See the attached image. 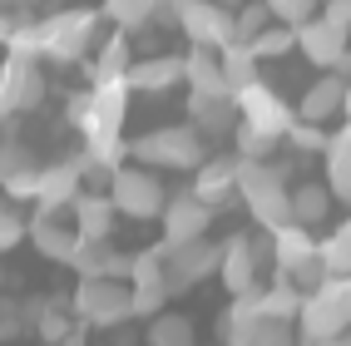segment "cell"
<instances>
[{
	"label": "cell",
	"mask_w": 351,
	"mask_h": 346,
	"mask_svg": "<svg viewBox=\"0 0 351 346\" xmlns=\"http://www.w3.org/2000/svg\"><path fill=\"white\" fill-rule=\"evenodd\" d=\"M267 25H272L267 5H263V0H247V5L232 10V45H252V40L263 35Z\"/></svg>",
	"instance_id": "cell-31"
},
{
	"label": "cell",
	"mask_w": 351,
	"mask_h": 346,
	"mask_svg": "<svg viewBox=\"0 0 351 346\" xmlns=\"http://www.w3.org/2000/svg\"><path fill=\"white\" fill-rule=\"evenodd\" d=\"M277 346H292V341H277Z\"/></svg>",
	"instance_id": "cell-48"
},
{
	"label": "cell",
	"mask_w": 351,
	"mask_h": 346,
	"mask_svg": "<svg viewBox=\"0 0 351 346\" xmlns=\"http://www.w3.org/2000/svg\"><path fill=\"white\" fill-rule=\"evenodd\" d=\"M129 297H134V317H158L173 292H169V282H149V287H129Z\"/></svg>",
	"instance_id": "cell-35"
},
{
	"label": "cell",
	"mask_w": 351,
	"mask_h": 346,
	"mask_svg": "<svg viewBox=\"0 0 351 346\" xmlns=\"http://www.w3.org/2000/svg\"><path fill=\"white\" fill-rule=\"evenodd\" d=\"M341 104H346V79L332 69V75H322V79L307 89V95H302L297 119H302V124H326L332 114H341Z\"/></svg>",
	"instance_id": "cell-16"
},
{
	"label": "cell",
	"mask_w": 351,
	"mask_h": 346,
	"mask_svg": "<svg viewBox=\"0 0 351 346\" xmlns=\"http://www.w3.org/2000/svg\"><path fill=\"white\" fill-rule=\"evenodd\" d=\"M10 30H15V20H10L5 10H0V45H5V40H10Z\"/></svg>",
	"instance_id": "cell-42"
},
{
	"label": "cell",
	"mask_w": 351,
	"mask_h": 346,
	"mask_svg": "<svg viewBox=\"0 0 351 346\" xmlns=\"http://www.w3.org/2000/svg\"><path fill=\"white\" fill-rule=\"evenodd\" d=\"M263 5H267V15L272 20H282V25H307V20L317 15V5H322V0H263Z\"/></svg>",
	"instance_id": "cell-33"
},
{
	"label": "cell",
	"mask_w": 351,
	"mask_h": 346,
	"mask_svg": "<svg viewBox=\"0 0 351 346\" xmlns=\"http://www.w3.org/2000/svg\"><path fill=\"white\" fill-rule=\"evenodd\" d=\"M178 79H183V60H178V55L138 60V64H129V75H124V84L138 89V95H158V89H169V84H178Z\"/></svg>",
	"instance_id": "cell-19"
},
{
	"label": "cell",
	"mask_w": 351,
	"mask_h": 346,
	"mask_svg": "<svg viewBox=\"0 0 351 346\" xmlns=\"http://www.w3.org/2000/svg\"><path fill=\"white\" fill-rule=\"evenodd\" d=\"M20 238H25V227H20V218L0 213V252H5V247H15Z\"/></svg>",
	"instance_id": "cell-39"
},
{
	"label": "cell",
	"mask_w": 351,
	"mask_h": 346,
	"mask_svg": "<svg viewBox=\"0 0 351 346\" xmlns=\"http://www.w3.org/2000/svg\"><path fill=\"white\" fill-rule=\"evenodd\" d=\"M169 5H173V10H178V5H189V0H169Z\"/></svg>",
	"instance_id": "cell-47"
},
{
	"label": "cell",
	"mask_w": 351,
	"mask_h": 346,
	"mask_svg": "<svg viewBox=\"0 0 351 346\" xmlns=\"http://www.w3.org/2000/svg\"><path fill=\"white\" fill-rule=\"evenodd\" d=\"M60 346H84V332H75V327H69V336H64Z\"/></svg>",
	"instance_id": "cell-43"
},
{
	"label": "cell",
	"mask_w": 351,
	"mask_h": 346,
	"mask_svg": "<svg viewBox=\"0 0 351 346\" xmlns=\"http://www.w3.org/2000/svg\"><path fill=\"white\" fill-rule=\"evenodd\" d=\"M312 346H351V336L341 332V336H332V341H312Z\"/></svg>",
	"instance_id": "cell-44"
},
{
	"label": "cell",
	"mask_w": 351,
	"mask_h": 346,
	"mask_svg": "<svg viewBox=\"0 0 351 346\" xmlns=\"http://www.w3.org/2000/svg\"><path fill=\"white\" fill-rule=\"evenodd\" d=\"M326 193L351 203V124L332 134V144H326Z\"/></svg>",
	"instance_id": "cell-25"
},
{
	"label": "cell",
	"mask_w": 351,
	"mask_h": 346,
	"mask_svg": "<svg viewBox=\"0 0 351 346\" xmlns=\"http://www.w3.org/2000/svg\"><path fill=\"white\" fill-rule=\"evenodd\" d=\"M40 99H45L40 64L5 55V64H0V114H5V109H35Z\"/></svg>",
	"instance_id": "cell-12"
},
{
	"label": "cell",
	"mask_w": 351,
	"mask_h": 346,
	"mask_svg": "<svg viewBox=\"0 0 351 346\" xmlns=\"http://www.w3.org/2000/svg\"><path fill=\"white\" fill-rule=\"evenodd\" d=\"M5 50L15 55V60H40V20H25V25H15L10 30V40H5Z\"/></svg>",
	"instance_id": "cell-34"
},
{
	"label": "cell",
	"mask_w": 351,
	"mask_h": 346,
	"mask_svg": "<svg viewBox=\"0 0 351 346\" xmlns=\"http://www.w3.org/2000/svg\"><path fill=\"white\" fill-rule=\"evenodd\" d=\"M129 35L114 30L104 45H99V55H95V84H109V79H124L129 75Z\"/></svg>",
	"instance_id": "cell-27"
},
{
	"label": "cell",
	"mask_w": 351,
	"mask_h": 346,
	"mask_svg": "<svg viewBox=\"0 0 351 346\" xmlns=\"http://www.w3.org/2000/svg\"><path fill=\"white\" fill-rule=\"evenodd\" d=\"M99 15H104V20H109V25L119 30V35H129V30H144L149 20H154L144 0H104V5H99Z\"/></svg>",
	"instance_id": "cell-29"
},
{
	"label": "cell",
	"mask_w": 351,
	"mask_h": 346,
	"mask_svg": "<svg viewBox=\"0 0 351 346\" xmlns=\"http://www.w3.org/2000/svg\"><path fill=\"white\" fill-rule=\"evenodd\" d=\"M238 193L247 203L252 223H263L267 233L292 227V193L282 188V173H277L272 164H243L238 158Z\"/></svg>",
	"instance_id": "cell-2"
},
{
	"label": "cell",
	"mask_w": 351,
	"mask_h": 346,
	"mask_svg": "<svg viewBox=\"0 0 351 346\" xmlns=\"http://www.w3.org/2000/svg\"><path fill=\"white\" fill-rule=\"evenodd\" d=\"M30 243L50 262H75V252H80V233H75V227H60L55 218H35L30 223Z\"/></svg>",
	"instance_id": "cell-22"
},
{
	"label": "cell",
	"mask_w": 351,
	"mask_h": 346,
	"mask_svg": "<svg viewBox=\"0 0 351 346\" xmlns=\"http://www.w3.org/2000/svg\"><path fill=\"white\" fill-rule=\"evenodd\" d=\"M238 188V158H203L198 164V178H193V198L203 208H218L232 198Z\"/></svg>",
	"instance_id": "cell-14"
},
{
	"label": "cell",
	"mask_w": 351,
	"mask_h": 346,
	"mask_svg": "<svg viewBox=\"0 0 351 346\" xmlns=\"http://www.w3.org/2000/svg\"><path fill=\"white\" fill-rule=\"evenodd\" d=\"M232 124H238V104L232 99H189V129L198 134V138H208V134H228Z\"/></svg>",
	"instance_id": "cell-23"
},
{
	"label": "cell",
	"mask_w": 351,
	"mask_h": 346,
	"mask_svg": "<svg viewBox=\"0 0 351 346\" xmlns=\"http://www.w3.org/2000/svg\"><path fill=\"white\" fill-rule=\"evenodd\" d=\"M272 258H277V272L287 277H302L307 267H317V243L307 227H282V233H272Z\"/></svg>",
	"instance_id": "cell-17"
},
{
	"label": "cell",
	"mask_w": 351,
	"mask_h": 346,
	"mask_svg": "<svg viewBox=\"0 0 351 346\" xmlns=\"http://www.w3.org/2000/svg\"><path fill=\"white\" fill-rule=\"evenodd\" d=\"M332 25H341L346 35H351V0H326V10H322Z\"/></svg>",
	"instance_id": "cell-40"
},
{
	"label": "cell",
	"mask_w": 351,
	"mask_h": 346,
	"mask_svg": "<svg viewBox=\"0 0 351 346\" xmlns=\"http://www.w3.org/2000/svg\"><path fill=\"white\" fill-rule=\"evenodd\" d=\"M109 203H114V213H129V218H158L169 198H163V183L154 169H114Z\"/></svg>",
	"instance_id": "cell-5"
},
{
	"label": "cell",
	"mask_w": 351,
	"mask_h": 346,
	"mask_svg": "<svg viewBox=\"0 0 351 346\" xmlns=\"http://www.w3.org/2000/svg\"><path fill=\"white\" fill-rule=\"evenodd\" d=\"M287 144L292 149H302V153H326V144H332V134H326L322 124H292V134H287Z\"/></svg>",
	"instance_id": "cell-36"
},
{
	"label": "cell",
	"mask_w": 351,
	"mask_h": 346,
	"mask_svg": "<svg viewBox=\"0 0 351 346\" xmlns=\"http://www.w3.org/2000/svg\"><path fill=\"white\" fill-rule=\"evenodd\" d=\"M218 277L232 297H247L252 292V277H257V247L247 238H228L223 243V262H218Z\"/></svg>",
	"instance_id": "cell-15"
},
{
	"label": "cell",
	"mask_w": 351,
	"mask_h": 346,
	"mask_svg": "<svg viewBox=\"0 0 351 346\" xmlns=\"http://www.w3.org/2000/svg\"><path fill=\"white\" fill-rule=\"evenodd\" d=\"M272 149H277L272 138L252 134V129H238V153H243V164H267V153H272Z\"/></svg>",
	"instance_id": "cell-37"
},
{
	"label": "cell",
	"mask_w": 351,
	"mask_h": 346,
	"mask_svg": "<svg viewBox=\"0 0 351 346\" xmlns=\"http://www.w3.org/2000/svg\"><path fill=\"white\" fill-rule=\"evenodd\" d=\"M163 282H169V292H183V287H193L203 282L208 272H218L223 262V247L213 243H189V247H178V252H163Z\"/></svg>",
	"instance_id": "cell-11"
},
{
	"label": "cell",
	"mask_w": 351,
	"mask_h": 346,
	"mask_svg": "<svg viewBox=\"0 0 351 346\" xmlns=\"http://www.w3.org/2000/svg\"><path fill=\"white\" fill-rule=\"evenodd\" d=\"M80 158H69V164H55L40 173V188H35V203H40V218H55L60 208H75L80 198Z\"/></svg>",
	"instance_id": "cell-13"
},
{
	"label": "cell",
	"mask_w": 351,
	"mask_h": 346,
	"mask_svg": "<svg viewBox=\"0 0 351 346\" xmlns=\"http://www.w3.org/2000/svg\"><path fill=\"white\" fill-rule=\"evenodd\" d=\"M232 104H238V114H243V129L272 138V144H282V138L292 134V124H297V114H292L282 99H277L267 84H252L247 95H238Z\"/></svg>",
	"instance_id": "cell-8"
},
{
	"label": "cell",
	"mask_w": 351,
	"mask_h": 346,
	"mask_svg": "<svg viewBox=\"0 0 351 346\" xmlns=\"http://www.w3.org/2000/svg\"><path fill=\"white\" fill-rule=\"evenodd\" d=\"M178 30L189 35L193 50H208V55H223L232 45V15L213 0H189L178 5Z\"/></svg>",
	"instance_id": "cell-7"
},
{
	"label": "cell",
	"mask_w": 351,
	"mask_h": 346,
	"mask_svg": "<svg viewBox=\"0 0 351 346\" xmlns=\"http://www.w3.org/2000/svg\"><path fill=\"white\" fill-rule=\"evenodd\" d=\"M337 287H341V307H346V317H351V277H337Z\"/></svg>",
	"instance_id": "cell-41"
},
{
	"label": "cell",
	"mask_w": 351,
	"mask_h": 346,
	"mask_svg": "<svg viewBox=\"0 0 351 346\" xmlns=\"http://www.w3.org/2000/svg\"><path fill=\"white\" fill-rule=\"evenodd\" d=\"M158 218H163V252H178V247H189V243H203L213 208H203L193 193H178V198L163 203Z\"/></svg>",
	"instance_id": "cell-9"
},
{
	"label": "cell",
	"mask_w": 351,
	"mask_h": 346,
	"mask_svg": "<svg viewBox=\"0 0 351 346\" xmlns=\"http://www.w3.org/2000/svg\"><path fill=\"white\" fill-rule=\"evenodd\" d=\"M341 114H346V119H351V79H346V104H341Z\"/></svg>",
	"instance_id": "cell-46"
},
{
	"label": "cell",
	"mask_w": 351,
	"mask_h": 346,
	"mask_svg": "<svg viewBox=\"0 0 351 346\" xmlns=\"http://www.w3.org/2000/svg\"><path fill=\"white\" fill-rule=\"evenodd\" d=\"M297 50L307 55L312 64H332L341 69V60L351 55V35L341 25H332L326 15H312L307 25H297Z\"/></svg>",
	"instance_id": "cell-10"
},
{
	"label": "cell",
	"mask_w": 351,
	"mask_h": 346,
	"mask_svg": "<svg viewBox=\"0 0 351 346\" xmlns=\"http://www.w3.org/2000/svg\"><path fill=\"white\" fill-rule=\"evenodd\" d=\"M247 50L257 55V64H263V60H282L287 50H297V30L292 25H267L263 35L247 45Z\"/></svg>",
	"instance_id": "cell-32"
},
{
	"label": "cell",
	"mask_w": 351,
	"mask_h": 346,
	"mask_svg": "<svg viewBox=\"0 0 351 346\" xmlns=\"http://www.w3.org/2000/svg\"><path fill=\"white\" fill-rule=\"evenodd\" d=\"M183 79H189V89H193L198 99H232V95H228V84H223L218 55H208V50L183 55Z\"/></svg>",
	"instance_id": "cell-21"
},
{
	"label": "cell",
	"mask_w": 351,
	"mask_h": 346,
	"mask_svg": "<svg viewBox=\"0 0 351 346\" xmlns=\"http://www.w3.org/2000/svg\"><path fill=\"white\" fill-rule=\"evenodd\" d=\"M149 346H193V321L178 312H158L149 327Z\"/></svg>",
	"instance_id": "cell-30"
},
{
	"label": "cell",
	"mask_w": 351,
	"mask_h": 346,
	"mask_svg": "<svg viewBox=\"0 0 351 346\" xmlns=\"http://www.w3.org/2000/svg\"><path fill=\"white\" fill-rule=\"evenodd\" d=\"M247 302H252V312L263 317V321H277V327H287V321H297V312H302V292L292 287V282H277V287H267V292H247Z\"/></svg>",
	"instance_id": "cell-24"
},
{
	"label": "cell",
	"mask_w": 351,
	"mask_h": 346,
	"mask_svg": "<svg viewBox=\"0 0 351 346\" xmlns=\"http://www.w3.org/2000/svg\"><path fill=\"white\" fill-rule=\"evenodd\" d=\"M218 69H223V84H228L232 99L247 95L252 84H263V64H257V55L247 50V45H228V50L218 55Z\"/></svg>",
	"instance_id": "cell-20"
},
{
	"label": "cell",
	"mask_w": 351,
	"mask_h": 346,
	"mask_svg": "<svg viewBox=\"0 0 351 346\" xmlns=\"http://www.w3.org/2000/svg\"><path fill=\"white\" fill-rule=\"evenodd\" d=\"M297 327H302V336H307V346H312V341H332V336H341V332L351 327V317H346V307H341L337 277H326L312 297H302Z\"/></svg>",
	"instance_id": "cell-6"
},
{
	"label": "cell",
	"mask_w": 351,
	"mask_h": 346,
	"mask_svg": "<svg viewBox=\"0 0 351 346\" xmlns=\"http://www.w3.org/2000/svg\"><path fill=\"white\" fill-rule=\"evenodd\" d=\"M75 302V317L84 327H119L124 317H134V297L124 282H109V277H89L80 282V292L69 297Z\"/></svg>",
	"instance_id": "cell-4"
},
{
	"label": "cell",
	"mask_w": 351,
	"mask_h": 346,
	"mask_svg": "<svg viewBox=\"0 0 351 346\" xmlns=\"http://www.w3.org/2000/svg\"><path fill=\"white\" fill-rule=\"evenodd\" d=\"M326 213H332L326 183H302V188L292 193V223L297 227H317V223H326Z\"/></svg>",
	"instance_id": "cell-26"
},
{
	"label": "cell",
	"mask_w": 351,
	"mask_h": 346,
	"mask_svg": "<svg viewBox=\"0 0 351 346\" xmlns=\"http://www.w3.org/2000/svg\"><path fill=\"white\" fill-rule=\"evenodd\" d=\"M99 10L89 5H69V10H55L50 20H40V60H60V64H75L95 50L99 40Z\"/></svg>",
	"instance_id": "cell-1"
},
{
	"label": "cell",
	"mask_w": 351,
	"mask_h": 346,
	"mask_svg": "<svg viewBox=\"0 0 351 346\" xmlns=\"http://www.w3.org/2000/svg\"><path fill=\"white\" fill-rule=\"evenodd\" d=\"M134 158L144 169H198L203 164V138L189 129V124H173V129H154L144 138H134Z\"/></svg>",
	"instance_id": "cell-3"
},
{
	"label": "cell",
	"mask_w": 351,
	"mask_h": 346,
	"mask_svg": "<svg viewBox=\"0 0 351 346\" xmlns=\"http://www.w3.org/2000/svg\"><path fill=\"white\" fill-rule=\"evenodd\" d=\"M75 233H80V243H109V233H114L109 193H80L75 198Z\"/></svg>",
	"instance_id": "cell-18"
},
{
	"label": "cell",
	"mask_w": 351,
	"mask_h": 346,
	"mask_svg": "<svg viewBox=\"0 0 351 346\" xmlns=\"http://www.w3.org/2000/svg\"><path fill=\"white\" fill-rule=\"evenodd\" d=\"M317 262H322L326 277H351V218H346L337 233L317 247Z\"/></svg>",
	"instance_id": "cell-28"
},
{
	"label": "cell",
	"mask_w": 351,
	"mask_h": 346,
	"mask_svg": "<svg viewBox=\"0 0 351 346\" xmlns=\"http://www.w3.org/2000/svg\"><path fill=\"white\" fill-rule=\"evenodd\" d=\"M40 336H45V346H60V341L69 336V321H64L60 312H45V317H40Z\"/></svg>",
	"instance_id": "cell-38"
},
{
	"label": "cell",
	"mask_w": 351,
	"mask_h": 346,
	"mask_svg": "<svg viewBox=\"0 0 351 346\" xmlns=\"http://www.w3.org/2000/svg\"><path fill=\"white\" fill-rule=\"evenodd\" d=\"M213 5H223V10L232 15V10H238V5H247V0H213Z\"/></svg>",
	"instance_id": "cell-45"
}]
</instances>
